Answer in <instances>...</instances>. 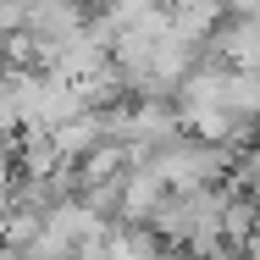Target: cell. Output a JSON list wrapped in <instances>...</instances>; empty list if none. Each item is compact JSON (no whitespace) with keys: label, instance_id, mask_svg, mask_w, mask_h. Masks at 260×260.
Returning a JSON list of instances; mask_svg holds the SVG:
<instances>
[{"label":"cell","instance_id":"6da1fadb","mask_svg":"<svg viewBox=\"0 0 260 260\" xmlns=\"http://www.w3.org/2000/svg\"><path fill=\"white\" fill-rule=\"evenodd\" d=\"M221 200H227V183H177L155 200V210L144 216L155 233H166L177 249L194 255V244L221 233Z\"/></svg>","mask_w":260,"mask_h":260},{"label":"cell","instance_id":"7a4b0ae2","mask_svg":"<svg viewBox=\"0 0 260 260\" xmlns=\"http://www.w3.org/2000/svg\"><path fill=\"white\" fill-rule=\"evenodd\" d=\"M166 194V183H160L150 166H127V177H122V188H116V210H111V221H144L155 200Z\"/></svg>","mask_w":260,"mask_h":260},{"label":"cell","instance_id":"3957f363","mask_svg":"<svg viewBox=\"0 0 260 260\" xmlns=\"http://www.w3.org/2000/svg\"><path fill=\"white\" fill-rule=\"evenodd\" d=\"M17 183V133H0V200Z\"/></svg>","mask_w":260,"mask_h":260},{"label":"cell","instance_id":"277c9868","mask_svg":"<svg viewBox=\"0 0 260 260\" xmlns=\"http://www.w3.org/2000/svg\"><path fill=\"white\" fill-rule=\"evenodd\" d=\"M255 210H260V194H255Z\"/></svg>","mask_w":260,"mask_h":260}]
</instances>
